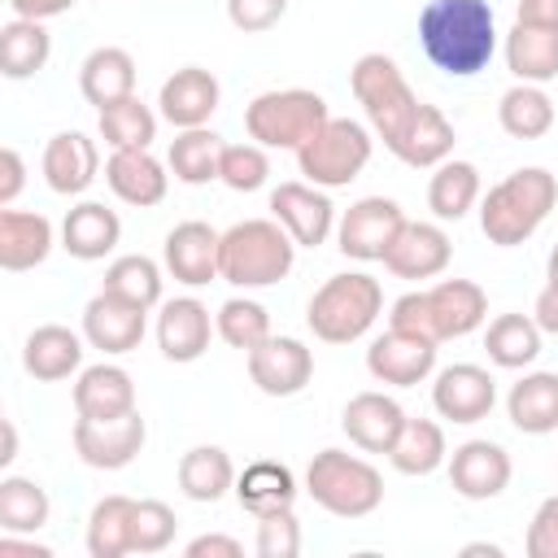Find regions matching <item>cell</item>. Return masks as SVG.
Returning <instances> with one entry per match:
<instances>
[{"label":"cell","instance_id":"1","mask_svg":"<svg viewBox=\"0 0 558 558\" xmlns=\"http://www.w3.org/2000/svg\"><path fill=\"white\" fill-rule=\"evenodd\" d=\"M418 44L449 78L480 74L497 52V22L488 0H427L418 13Z\"/></svg>","mask_w":558,"mask_h":558},{"label":"cell","instance_id":"2","mask_svg":"<svg viewBox=\"0 0 558 558\" xmlns=\"http://www.w3.org/2000/svg\"><path fill=\"white\" fill-rule=\"evenodd\" d=\"M558 205V179L545 166H523L488 187L480 201V231L497 248H514L536 235V227Z\"/></svg>","mask_w":558,"mask_h":558},{"label":"cell","instance_id":"3","mask_svg":"<svg viewBox=\"0 0 558 558\" xmlns=\"http://www.w3.org/2000/svg\"><path fill=\"white\" fill-rule=\"evenodd\" d=\"M292 262H296V240L275 218H244L222 231L218 279L235 288H270L288 279Z\"/></svg>","mask_w":558,"mask_h":558},{"label":"cell","instance_id":"4","mask_svg":"<svg viewBox=\"0 0 558 558\" xmlns=\"http://www.w3.org/2000/svg\"><path fill=\"white\" fill-rule=\"evenodd\" d=\"M379 314H384L379 279L366 275V270H349V275H331L310 296L305 323L323 344H353L375 327Z\"/></svg>","mask_w":558,"mask_h":558},{"label":"cell","instance_id":"5","mask_svg":"<svg viewBox=\"0 0 558 558\" xmlns=\"http://www.w3.org/2000/svg\"><path fill=\"white\" fill-rule=\"evenodd\" d=\"M305 493L336 519H366L384 501V475L344 449H318L305 466Z\"/></svg>","mask_w":558,"mask_h":558},{"label":"cell","instance_id":"6","mask_svg":"<svg viewBox=\"0 0 558 558\" xmlns=\"http://www.w3.org/2000/svg\"><path fill=\"white\" fill-rule=\"evenodd\" d=\"M349 87H353V96H357L375 140H384V148H392L405 135V126L414 122V113L423 105L414 96V87L405 83L401 65L392 57H384V52L357 57L353 70H349Z\"/></svg>","mask_w":558,"mask_h":558},{"label":"cell","instance_id":"7","mask_svg":"<svg viewBox=\"0 0 558 558\" xmlns=\"http://www.w3.org/2000/svg\"><path fill=\"white\" fill-rule=\"evenodd\" d=\"M331 109L318 92L310 87H283V92H262L244 109V131L262 148H301L327 126Z\"/></svg>","mask_w":558,"mask_h":558},{"label":"cell","instance_id":"8","mask_svg":"<svg viewBox=\"0 0 558 558\" xmlns=\"http://www.w3.org/2000/svg\"><path fill=\"white\" fill-rule=\"evenodd\" d=\"M375 135L353 118H327V126L296 148V166L314 187H349L371 161Z\"/></svg>","mask_w":558,"mask_h":558},{"label":"cell","instance_id":"9","mask_svg":"<svg viewBox=\"0 0 558 558\" xmlns=\"http://www.w3.org/2000/svg\"><path fill=\"white\" fill-rule=\"evenodd\" d=\"M401 227H405V214H401L397 201H388V196H362V201H353L340 214L336 244L353 262H384V253H388V244L397 240Z\"/></svg>","mask_w":558,"mask_h":558},{"label":"cell","instance_id":"10","mask_svg":"<svg viewBox=\"0 0 558 558\" xmlns=\"http://www.w3.org/2000/svg\"><path fill=\"white\" fill-rule=\"evenodd\" d=\"M144 436H148V427H144L140 410L118 414V418H78L74 423V453L96 471H122L140 458Z\"/></svg>","mask_w":558,"mask_h":558},{"label":"cell","instance_id":"11","mask_svg":"<svg viewBox=\"0 0 558 558\" xmlns=\"http://www.w3.org/2000/svg\"><path fill=\"white\" fill-rule=\"evenodd\" d=\"M144 331H148V310L135 305V301H126V296H118V292H105V288H100V292L83 305V340H87L92 349L109 353V357L140 349Z\"/></svg>","mask_w":558,"mask_h":558},{"label":"cell","instance_id":"12","mask_svg":"<svg viewBox=\"0 0 558 558\" xmlns=\"http://www.w3.org/2000/svg\"><path fill=\"white\" fill-rule=\"evenodd\" d=\"M270 214L275 222H283L296 248H318L336 231V205L327 187H314V183H279L270 192Z\"/></svg>","mask_w":558,"mask_h":558},{"label":"cell","instance_id":"13","mask_svg":"<svg viewBox=\"0 0 558 558\" xmlns=\"http://www.w3.org/2000/svg\"><path fill=\"white\" fill-rule=\"evenodd\" d=\"M248 379L266 397H296L314 379V353L296 336H266L248 349Z\"/></svg>","mask_w":558,"mask_h":558},{"label":"cell","instance_id":"14","mask_svg":"<svg viewBox=\"0 0 558 558\" xmlns=\"http://www.w3.org/2000/svg\"><path fill=\"white\" fill-rule=\"evenodd\" d=\"M432 405L449 423H480L497 405V379L475 362L445 366L432 384Z\"/></svg>","mask_w":558,"mask_h":558},{"label":"cell","instance_id":"15","mask_svg":"<svg viewBox=\"0 0 558 558\" xmlns=\"http://www.w3.org/2000/svg\"><path fill=\"white\" fill-rule=\"evenodd\" d=\"M366 371L379 379V384H392V388H414L423 384L432 371H436V340H423V336H405V331H384L371 340L366 349Z\"/></svg>","mask_w":558,"mask_h":558},{"label":"cell","instance_id":"16","mask_svg":"<svg viewBox=\"0 0 558 558\" xmlns=\"http://www.w3.org/2000/svg\"><path fill=\"white\" fill-rule=\"evenodd\" d=\"M510 475H514L510 453L497 440H466L449 458V484L466 501H493V497H501L506 484H510Z\"/></svg>","mask_w":558,"mask_h":558},{"label":"cell","instance_id":"17","mask_svg":"<svg viewBox=\"0 0 558 558\" xmlns=\"http://www.w3.org/2000/svg\"><path fill=\"white\" fill-rule=\"evenodd\" d=\"M453 257L449 235L436 222H410L397 231V240L384 253V270L397 279H436Z\"/></svg>","mask_w":558,"mask_h":558},{"label":"cell","instance_id":"18","mask_svg":"<svg viewBox=\"0 0 558 558\" xmlns=\"http://www.w3.org/2000/svg\"><path fill=\"white\" fill-rule=\"evenodd\" d=\"M218 100H222V87H218V78H214L209 70H201V65L174 70V74L161 83V96H157L161 118H166L170 126H179V131L205 126V122L214 118Z\"/></svg>","mask_w":558,"mask_h":558},{"label":"cell","instance_id":"19","mask_svg":"<svg viewBox=\"0 0 558 558\" xmlns=\"http://www.w3.org/2000/svg\"><path fill=\"white\" fill-rule=\"evenodd\" d=\"M105 183L118 201H126L135 209H153L166 201L170 174L148 148H113L105 161Z\"/></svg>","mask_w":558,"mask_h":558},{"label":"cell","instance_id":"20","mask_svg":"<svg viewBox=\"0 0 558 558\" xmlns=\"http://www.w3.org/2000/svg\"><path fill=\"white\" fill-rule=\"evenodd\" d=\"M100 174V148L83 131H61L44 148V183L57 196H78Z\"/></svg>","mask_w":558,"mask_h":558},{"label":"cell","instance_id":"21","mask_svg":"<svg viewBox=\"0 0 558 558\" xmlns=\"http://www.w3.org/2000/svg\"><path fill=\"white\" fill-rule=\"evenodd\" d=\"M218 244H222V235L209 222H196V218L179 222L161 248L166 270L187 288H205L209 279H218Z\"/></svg>","mask_w":558,"mask_h":558},{"label":"cell","instance_id":"22","mask_svg":"<svg viewBox=\"0 0 558 558\" xmlns=\"http://www.w3.org/2000/svg\"><path fill=\"white\" fill-rule=\"evenodd\" d=\"M427 310L436 340H462L488 323V296L471 279H440L436 288H427Z\"/></svg>","mask_w":558,"mask_h":558},{"label":"cell","instance_id":"23","mask_svg":"<svg viewBox=\"0 0 558 558\" xmlns=\"http://www.w3.org/2000/svg\"><path fill=\"white\" fill-rule=\"evenodd\" d=\"M340 427L362 453H388L405 427V410L384 392H357V397H349Z\"/></svg>","mask_w":558,"mask_h":558},{"label":"cell","instance_id":"24","mask_svg":"<svg viewBox=\"0 0 558 558\" xmlns=\"http://www.w3.org/2000/svg\"><path fill=\"white\" fill-rule=\"evenodd\" d=\"M218 327L209 323V310L196 296H174L157 314V344L166 362H196L209 349V336Z\"/></svg>","mask_w":558,"mask_h":558},{"label":"cell","instance_id":"25","mask_svg":"<svg viewBox=\"0 0 558 558\" xmlns=\"http://www.w3.org/2000/svg\"><path fill=\"white\" fill-rule=\"evenodd\" d=\"M122 240V218L100 205V201H78L74 209H65L61 222V248L78 262H100L105 253H113Z\"/></svg>","mask_w":558,"mask_h":558},{"label":"cell","instance_id":"26","mask_svg":"<svg viewBox=\"0 0 558 558\" xmlns=\"http://www.w3.org/2000/svg\"><path fill=\"white\" fill-rule=\"evenodd\" d=\"M78 92L96 109H109V105L135 96V57L126 48H113V44L92 48L78 65Z\"/></svg>","mask_w":558,"mask_h":558},{"label":"cell","instance_id":"27","mask_svg":"<svg viewBox=\"0 0 558 558\" xmlns=\"http://www.w3.org/2000/svg\"><path fill=\"white\" fill-rule=\"evenodd\" d=\"M22 366L26 375H35L39 384H57L70 379L83 366V336L61 327V323H44L26 336L22 344Z\"/></svg>","mask_w":558,"mask_h":558},{"label":"cell","instance_id":"28","mask_svg":"<svg viewBox=\"0 0 558 558\" xmlns=\"http://www.w3.org/2000/svg\"><path fill=\"white\" fill-rule=\"evenodd\" d=\"M74 410L78 418H118L135 410V384L122 366L113 362H96L87 371H78L74 384Z\"/></svg>","mask_w":558,"mask_h":558},{"label":"cell","instance_id":"29","mask_svg":"<svg viewBox=\"0 0 558 558\" xmlns=\"http://www.w3.org/2000/svg\"><path fill=\"white\" fill-rule=\"evenodd\" d=\"M52 253V222L31 209H0V266L9 275L35 270Z\"/></svg>","mask_w":558,"mask_h":558},{"label":"cell","instance_id":"30","mask_svg":"<svg viewBox=\"0 0 558 558\" xmlns=\"http://www.w3.org/2000/svg\"><path fill=\"white\" fill-rule=\"evenodd\" d=\"M506 70L519 83H549L558 78V26L514 22L506 35Z\"/></svg>","mask_w":558,"mask_h":558},{"label":"cell","instance_id":"31","mask_svg":"<svg viewBox=\"0 0 558 558\" xmlns=\"http://www.w3.org/2000/svg\"><path fill=\"white\" fill-rule=\"evenodd\" d=\"M453 144H458V135H453V122L436 109V105H418V113H414V122L405 126V135L388 148L397 161H405V166H414V170H436L440 161H449L453 157Z\"/></svg>","mask_w":558,"mask_h":558},{"label":"cell","instance_id":"32","mask_svg":"<svg viewBox=\"0 0 558 558\" xmlns=\"http://www.w3.org/2000/svg\"><path fill=\"white\" fill-rule=\"evenodd\" d=\"M506 414L527 436L558 432V371H532L506 392Z\"/></svg>","mask_w":558,"mask_h":558},{"label":"cell","instance_id":"33","mask_svg":"<svg viewBox=\"0 0 558 558\" xmlns=\"http://www.w3.org/2000/svg\"><path fill=\"white\" fill-rule=\"evenodd\" d=\"M235 497H240V506H244L253 519H262V514H275V510H292V501H296V480H292V471H288L283 462L257 458V462H248V466L235 475Z\"/></svg>","mask_w":558,"mask_h":558},{"label":"cell","instance_id":"34","mask_svg":"<svg viewBox=\"0 0 558 558\" xmlns=\"http://www.w3.org/2000/svg\"><path fill=\"white\" fill-rule=\"evenodd\" d=\"M235 462L227 449L218 445H196L179 458V488L187 501H222L227 493H235Z\"/></svg>","mask_w":558,"mask_h":558},{"label":"cell","instance_id":"35","mask_svg":"<svg viewBox=\"0 0 558 558\" xmlns=\"http://www.w3.org/2000/svg\"><path fill=\"white\" fill-rule=\"evenodd\" d=\"M48 57H52V35L44 31V22L9 17L0 26V74L4 78H31L48 65Z\"/></svg>","mask_w":558,"mask_h":558},{"label":"cell","instance_id":"36","mask_svg":"<svg viewBox=\"0 0 558 558\" xmlns=\"http://www.w3.org/2000/svg\"><path fill=\"white\" fill-rule=\"evenodd\" d=\"M541 327L536 318L527 314H497L484 331V349H488V362L501 366V371H523L541 357Z\"/></svg>","mask_w":558,"mask_h":558},{"label":"cell","instance_id":"37","mask_svg":"<svg viewBox=\"0 0 558 558\" xmlns=\"http://www.w3.org/2000/svg\"><path fill=\"white\" fill-rule=\"evenodd\" d=\"M480 201V170L471 161H440L432 183H427V209L440 218V222H458L475 209Z\"/></svg>","mask_w":558,"mask_h":558},{"label":"cell","instance_id":"38","mask_svg":"<svg viewBox=\"0 0 558 558\" xmlns=\"http://www.w3.org/2000/svg\"><path fill=\"white\" fill-rule=\"evenodd\" d=\"M449 458V445H445V427L432 423V418H405L397 445L388 449V462L401 471V475H432L440 471Z\"/></svg>","mask_w":558,"mask_h":558},{"label":"cell","instance_id":"39","mask_svg":"<svg viewBox=\"0 0 558 558\" xmlns=\"http://www.w3.org/2000/svg\"><path fill=\"white\" fill-rule=\"evenodd\" d=\"M497 122L506 135L514 140H541L554 126V100L545 96V87L536 83H514L510 92H501L497 100Z\"/></svg>","mask_w":558,"mask_h":558},{"label":"cell","instance_id":"40","mask_svg":"<svg viewBox=\"0 0 558 558\" xmlns=\"http://www.w3.org/2000/svg\"><path fill=\"white\" fill-rule=\"evenodd\" d=\"M48 514H52V501L35 480L26 475L0 480V532L4 536H31L48 523Z\"/></svg>","mask_w":558,"mask_h":558},{"label":"cell","instance_id":"41","mask_svg":"<svg viewBox=\"0 0 558 558\" xmlns=\"http://www.w3.org/2000/svg\"><path fill=\"white\" fill-rule=\"evenodd\" d=\"M131 514H135V497H122V493L100 497L87 514V554L92 558L131 554Z\"/></svg>","mask_w":558,"mask_h":558},{"label":"cell","instance_id":"42","mask_svg":"<svg viewBox=\"0 0 558 558\" xmlns=\"http://www.w3.org/2000/svg\"><path fill=\"white\" fill-rule=\"evenodd\" d=\"M218 161H222V140L209 126L179 131L170 140V153H166V166L174 170V179L179 183H192V187L218 179Z\"/></svg>","mask_w":558,"mask_h":558},{"label":"cell","instance_id":"43","mask_svg":"<svg viewBox=\"0 0 558 558\" xmlns=\"http://www.w3.org/2000/svg\"><path fill=\"white\" fill-rule=\"evenodd\" d=\"M100 140L109 148H148L157 140V113L140 96H126L100 109Z\"/></svg>","mask_w":558,"mask_h":558},{"label":"cell","instance_id":"44","mask_svg":"<svg viewBox=\"0 0 558 558\" xmlns=\"http://www.w3.org/2000/svg\"><path fill=\"white\" fill-rule=\"evenodd\" d=\"M105 292H118L144 310H153L161 301V266L144 253H126V257H113L109 270H105Z\"/></svg>","mask_w":558,"mask_h":558},{"label":"cell","instance_id":"45","mask_svg":"<svg viewBox=\"0 0 558 558\" xmlns=\"http://www.w3.org/2000/svg\"><path fill=\"white\" fill-rule=\"evenodd\" d=\"M214 327H218V336L231 344V349H257L266 336H270V314H266V305H257V301H248V296H231V301H222V310L214 314Z\"/></svg>","mask_w":558,"mask_h":558},{"label":"cell","instance_id":"46","mask_svg":"<svg viewBox=\"0 0 558 558\" xmlns=\"http://www.w3.org/2000/svg\"><path fill=\"white\" fill-rule=\"evenodd\" d=\"M218 179L231 192H257L270 179V157L262 144H222V161H218Z\"/></svg>","mask_w":558,"mask_h":558},{"label":"cell","instance_id":"47","mask_svg":"<svg viewBox=\"0 0 558 558\" xmlns=\"http://www.w3.org/2000/svg\"><path fill=\"white\" fill-rule=\"evenodd\" d=\"M174 510L157 497H144L135 501V514H131V554H161L170 541H174Z\"/></svg>","mask_w":558,"mask_h":558},{"label":"cell","instance_id":"48","mask_svg":"<svg viewBox=\"0 0 558 558\" xmlns=\"http://www.w3.org/2000/svg\"><path fill=\"white\" fill-rule=\"evenodd\" d=\"M257 554L262 558H296L301 554V523L292 510H275L257 519Z\"/></svg>","mask_w":558,"mask_h":558},{"label":"cell","instance_id":"49","mask_svg":"<svg viewBox=\"0 0 558 558\" xmlns=\"http://www.w3.org/2000/svg\"><path fill=\"white\" fill-rule=\"evenodd\" d=\"M388 327H392V331H405V336L436 340L432 310H427V292H405V296H397L392 310H388ZM436 344H440V340H436Z\"/></svg>","mask_w":558,"mask_h":558},{"label":"cell","instance_id":"50","mask_svg":"<svg viewBox=\"0 0 558 558\" xmlns=\"http://www.w3.org/2000/svg\"><path fill=\"white\" fill-rule=\"evenodd\" d=\"M283 13H288V0H227V17H231V26L244 31V35L270 31Z\"/></svg>","mask_w":558,"mask_h":558},{"label":"cell","instance_id":"51","mask_svg":"<svg viewBox=\"0 0 558 558\" xmlns=\"http://www.w3.org/2000/svg\"><path fill=\"white\" fill-rule=\"evenodd\" d=\"M523 545H527V558H558V493L536 506Z\"/></svg>","mask_w":558,"mask_h":558},{"label":"cell","instance_id":"52","mask_svg":"<svg viewBox=\"0 0 558 558\" xmlns=\"http://www.w3.org/2000/svg\"><path fill=\"white\" fill-rule=\"evenodd\" d=\"M22 183H26V161H22V153H17V148H0V209H9V205L17 201Z\"/></svg>","mask_w":558,"mask_h":558},{"label":"cell","instance_id":"53","mask_svg":"<svg viewBox=\"0 0 558 558\" xmlns=\"http://www.w3.org/2000/svg\"><path fill=\"white\" fill-rule=\"evenodd\" d=\"M183 554H187V558H240V554H244V545H240L235 536L205 532V536L187 541V549H183Z\"/></svg>","mask_w":558,"mask_h":558},{"label":"cell","instance_id":"54","mask_svg":"<svg viewBox=\"0 0 558 558\" xmlns=\"http://www.w3.org/2000/svg\"><path fill=\"white\" fill-rule=\"evenodd\" d=\"M78 0H9L13 17H31V22H48V17H61L70 13Z\"/></svg>","mask_w":558,"mask_h":558},{"label":"cell","instance_id":"55","mask_svg":"<svg viewBox=\"0 0 558 558\" xmlns=\"http://www.w3.org/2000/svg\"><path fill=\"white\" fill-rule=\"evenodd\" d=\"M532 318L545 336H558V283H545L536 292V305H532Z\"/></svg>","mask_w":558,"mask_h":558},{"label":"cell","instance_id":"56","mask_svg":"<svg viewBox=\"0 0 558 558\" xmlns=\"http://www.w3.org/2000/svg\"><path fill=\"white\" fill-rule=\"evenodd\" d=\"M519 22L558 26V0H519Z\"/></svg>","mask_w":558,"mask_h":558},{"label":"cell","instance_id":"57","mask_svg":"<svg viewBox=\"0 0 558 558\" xmlns=\"http://www.w3.org/2000/svg\"><path fill=\"white\" fill-rule=\"evenodd\" d=\"M17 458V427L4 418V453H0V466H9Z\"/></svg>","mask_w":558,"mask_h":558},{"label":"cell","instance_id":"58","mask_svg":"<svg viewBox=\"0 0 558 558\" xmlns=\"http://www.w3.org/2000/svg\"><path fill=\"white\" fill-rule=\"evenodd\" d=\"M462 554H466V558H475V554H488V558H501V545H488V541H475V545H462Z\"/></svg>","mask_w":558,"mask_h":558},{"label":"cell","instance_id":"59","mask_svg":"<svg viewBox=\"0 0 558 558\" xmlns=\"http://www.w3.org/2000/svg\"><path fill=\"white\" fill-rule=\"evenodd\" d=\"M545 279L549 283H558V244L549 248V257H545Z\"/></svg>","mask_w":558,"mask_h":558}]
</instances>
